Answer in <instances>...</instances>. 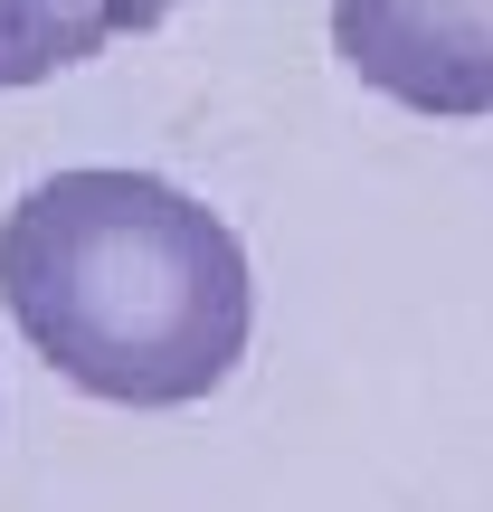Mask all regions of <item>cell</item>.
I'll return each mask as SVG.
<instances>
[{
  "instance_id": "obj_1",
  "label": "cell",
  "mask_w": 493,
  "mask_h": 512,
  "mask_svg": "<svg viewBox=\"0 0 493 512\" xmlns=\"http://www.w3.org/2000/svg\"><path fill=\"white\" fill-rule=\"evenodd\" d=\"M0 304L19 342L105 408H200L256 332L238 228L162 171H48L0 219Z\"/></svg>"
},
{
  "instance_id": "obj_2",
  "label": "cell",
  "mask_w": 493,
  "mask_h": 512,
  "mask_svg": "<svg viewBox=\"0 0 493 512\" xmlns=\"http://www.w3.org/2000/svg\"><path fill=\"white\" fill-rule=\"evenodd\" d=\"M332 57L408 114H493V0H332Z\"/></svg>"
},
{
  "instance_id": "obj_3",
  "label": "cell",
  "mask_w": 493,
  "mask_h": 512,
  "mask_svg": "<svg viewBox=\"0 0 493 512\" xmlns=\"http://www.w3.org/2000/svg\"><path fill=\"white\" fill-rule=\"evenodd\" d=\"M171 10H190V0H0V95L48 86V76L105 57L114 38L162 29Z\"/></svg>"
}]
</instances>
